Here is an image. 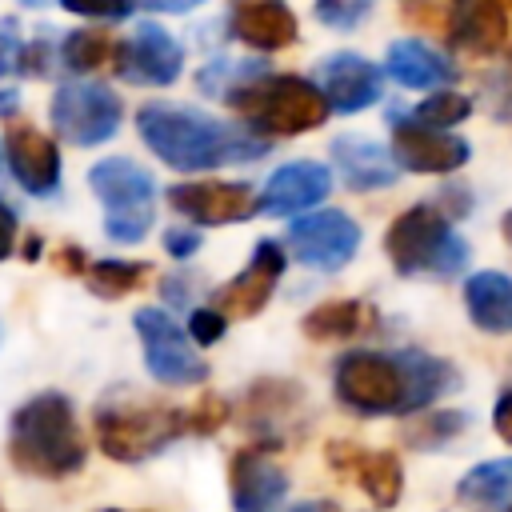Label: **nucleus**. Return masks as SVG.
<instances>
[{"label":"nucleus","instance_id":"1","mask_svg":"<svg viewBox=\"0 0 512 512\" xmlns=\"http://www.w3.org/2000/svg\"><path fill=\"white\" fill-rule=\"evenodd\" d=\"M456 368L428 352H344L332 372L336 400L360 416H408L456 388Z\"/></svg>","mask_w":512,"mask_h":512},{"label":"nucleus","instance_id":"2","mask_svg":"<svg viewBox=\"0 0 512 512\" xmlns=\"http://www.w3.org/2000/svg\"><path fill=\"white\" fill-rule=\"evenodd\" d=\"M140 140L176 172H204L264 156V140L188 104H144L136 112Z\"/></svg>","mask_w":512,"mask_h":512},{"label":"nucleus","instance_id":"3","mask_svg":"<svg viewBox=\"0 0 512 512\" xmlns=\"http://www.w3.org/2000/svg\"><path fill=\"white\" fill-rule=\"evenodd\" d=\"M88 444L76 424V408L64 392H40L24 400L8 420V460L36 480H64L84 468Z\"/></svg>","mask_w":512,"mask_h":512},{"label":"nucleus","instance_id":"4","mask_svg":"<svg viewBox=\"0 0 512 512\" xmlns=\"http://www.w3.org/2000/svg\"><path fill=\"white\" fill-rule=\"evenodd\" d=\"M224 100L240 112V120L252 132H268V136H300L320 128L328 116L324 92L304 76L256 72L244 84H236Z\"/></svg>","mask_w":512,"mask_h":512},{"label":"nucleus","instance_id":"5","mask_svg":"<svg viewBox=\"0 0 512 512\" xmlns=\"http://www.w3.org/2000/svg\"><path fill=\"white\" fill-rule=\"evenodd\" d=\"M188 436V408L160 400H104L96 408V444L120 464H140L164 452L172 440Z\"/></svg>","mask_w":512,"mask_h":512},{"label":"nucleus","instance_id":"6","mask_svg":"<svg viewBox=\"0 0 512 512\" xmlns=\"http://www.w3.org/2000/svg\"><path fill=\"white\" fill-rule=\"evenodd\" d=\"M384 252L400 276H456L468 264V244L432 204L400 212L384 236Z\"/></svg>","mask_w":512,"mask_h":512},{"label":"nucleus","instance_id":"7","mask_svg":"<svg viewBox=\"0 0 512 512\" xmlns=\"http://www.w3.org/2000/svg\"><path fill=\"white\" fill-rule=\"evenodd\" d=\"M88 184L104 204V232L116 244H140L156 216V184L128 156H108L88 168Z\"/></svg>","mask_w":512,"mask_h":512},{"label":"nucleus","instance_id":"8","mask_svg":"<svg viewBox=\"0 0 512 512\" xmlns=\"http://www.w3.org/2000/svg\"><path fill=\"white\" fill-rule=\"evenodd\" d=\"M52 128L76 144V148H92V144H104L116 136L120 128V116H124V104L112 88L104 84H88V80H72V84H60L56 96H52Z\"/></svg>","mask_w":512,"mask_h":512},{"label":"nucleus","instance_id":"9","mask_svg":"<svg viewBox=\"0 0 512 512\" xmlns=\"http://www.w3.org/2000/svg\"><path fill=\"white\" fill-rule=\"evenodd\" d=\"M140 348H144V364L160 384L184 388V384H204L208 380V364L192 352V340L176 328V320L160 308H140L132 316Z\"/></svg>","mask_w":512,"mask_h":512},{"label":"nucleus","instance_id":"10","mask_svg":"<svg viewBox=\"0 0 512 512\" xmlns=\"http://www.w3.org/2000/svg\"><path fill=\"white\" fill-rule=\"evenodd\" d=\"M356 248H360V224L336 208H324L288 224V252L308 268L336 272L356 256Z\"/></svg>","mask_w":512,"mask_h":512},{"label":"nucleus","instance_id":"11","mask_svg":"<svg viewBox=\"0 0 512 512\" xmlns=\"http://www.w3.org/2000/svg\"><path fill=\"white\" fill-rule=\"evenodd\" d=\"M116 76L144 88H164L184 68V48L160 24H140L124 44H116Z\"/></svg>","mask_w":512,"mask_h":512},{"label":"nucleus","instance_id":"12","mask_svg":"<svg viewBox=\"0 0 512 512\" xmlns=\"http://www.w3.org/2000/svg\"><path fill=\"white\" fill-rule=\"evenodd\" d=\"M328 464L352 480L376 508H396L400 492H404V468L396 460V452L388 448H364L352 440H332L328 444Z\"/></svg>","mask_w":512,"mask_h":512},{"label":"nucleus","instance_id":"13","mask_svg":"<svg viewBox=\"0 0 512 512\" xmlns=\"http://www.w3.org/2000/svg\"><path fill=\"white\" fill-rule=\"evenodd\" d=\"M168 204L192 220V224H236V220H248L260 200H256V188L252 184H240V180H192V184H172L168 188Z\"/></svg>","mask_w":512,"mask_h":512},{"label":"nucleus","instance_id":"14","mask_svg":"<svg viewBox=\"0 0 512 512\" xmlns=\"http://www.w3.org/2000/svg\"><path fill=\"white\" fill-rule=\"evenodd\" d=\"M228 492L236 512H280L288 500V472L268 448H236L228 460Z\"/></svg>","mask_w":512,"mask_h":512},{"label":"nucleus","instance_id":"15","mask_svg":"<svg viewBox=\"0 0 512 512\" xmlns=\"http://www.w3.org/2000/svg\"><path fill=\"white\" fill-rule=\"evenodd\" d=\"M468 156H472L468 140H460L444 128H424L404 116L392 120V160L408 172H428V176L456 172Z\"/></svg>","mask_w":512,"mask_h":512},{"label":"nucleus","instance_id":"16","mask_svg":"<svg viewBox=\"0 0 512 512\" xmlns=\"http://www.w3.org/2000/svg\"><path fill=\"white\" fill-rule=\"evenodd\" d=\"M284 264H288L284 248L272 244V240H260V244L252 248V260L244 264V272H236V276L216 292L212 308L224 312L228 320L256 316V312L272 300V288H276V280L284 276Z\"/></svg>","mask_w":512,"mask_h":512},{"label":"nucleus","instance_id":"17","mask_svg":"<svg viewBox=\"0 0 512 512\" xmlns=\"http://www.w3.org/2000/svg\"><path fill=\"white\" fill-rule=\"evenodd\" d=\"M380 68L360 52H332L316 64V88L336 112H364L380 100Z\"/></svg>","mask_w":512,"mask_h":512},{"label":"nucleus","instance_id":"18","mask_svg":"<svg viewBox=\"0 0 512 512\" xmlns=\"http://www.w3.org/2000/svg\"><path fill=\"white\" fill-rule=\"evenodd\" d=\"M8 168L32 196H52L60 188V148L32 124H12L4 136Z\"/></svg>","mask_w":512,"mask_h":512},{"label":"nucleus","instance_id":"19","mask_svg":"<svg viewBox=\"0 0 512 512\" xmlns=\"http://www.w3.org/2000/svg\"><path fill=\"white\" fill-rule=\"evenodd\" d=\"M448 40L468 56H492L508 40V12L500 0H448Z\"/></svg>","mask_w":512,"mask_h":512},{"label":"nucleus","instance_id":"20","mask_svg":"<svg viewBox=\"0 0 512 512\" xmlns=\"http://www.w3.org/2000/svg\"><path fill=\"white\" fill-rule=\"evenodd\" d=\"M332 188V172L316 160H292L284 168H276L260 192V208L288 216V212H304L312 204H320Z\"/></svg>","mask_w":512,"mask_h":512},{"label":"nucleus","instance_id":"21","mask_svg":"<svg viewBox=\"0 0 512 512\" xmlns=\"http://www.w3.org/2000/svg\"><path fill=\"white\" fill-rule=\"evenodd\" d=\"M232 36L260 52L296 44V12L284 0H240L232 8Z\"/></svg>","mask_w":512,"mask_h":512},{"label":"nucleus","instance_id":"22","mask_svg":"<svg viewBox=\"0 0 512 512\" xmlns=\"http://www.w3.org/2000/svg\"><path fill=\"white\" fill-rule=\"evenodd\" d=\"M332 160H336L344 184L356 188V192H376V188H384L400 176V164L392 160V152H384L380 144H372L364 136L332 140Z\"/></svg>","mask_w":512,"mask_h":512},{"label":"nucleus","instance_id":"23","mask_svg":"<svg viewBox=\"0 0 512 512\" xmlns=\"http://www.w3.org/2000/svg\"><path fill=\"white\" fill-rule=\"evenodd\" d=\"M464 304H468V316L480 332H492V336L512 332V276H504V272L468 276Z\"/></svg>","mask_w":512,"mask_h":512},{"label":"nucleus","instance_id":"24","mask_svg":"<svg viewBox=\"0 0 512 512\" xmlns=\"http://www.w3.org/2000/svg\"><path fill=\"white\" fill-rule=\"evenodd\" d=\"M388 76L404 88H440L456 80V68L424 40H396L388 48Z\"/></svg>","mask_w":512,"mask_h":512},{"label":"nucleus","instance_id":"25","mask_svg":"<svg viewBox=\"0 0 512 512\" xmlns=\"http://www.w3.org/2000/svg\"><path fill=\"white\" fill-rule=\"evenodd\" d=\"M456 504L468 512H512V456L464 472L456 484Z\"/></svg>","mask_w":512,"mask_h":512},{"label":"nucleus","instance_id":"26","mask_svg":"<svg viewBox=\"0 0 512 512\" xmlns=\"http://www.w3.org/2000/svg\"><path fill=\"white\" fill-rule=\"evenodd\" d=\"M376 324L372 304L364 300H328L304 316V336L308 340H352Z\"/></svg>","mask_w":512,"mask_h":512},{"label":"nucleus","instance_id":"27","mask_svg":"<svg viewBox=\"0 0 512 512\" xmlns=\"http://www.w3.org/2000/svg\"><path fill=\"white\" fill-rule=\"evenodd\" d=\"M296 408H300V388L292 380H260L248 392V416L252 428L260 432H284Z\"/></svg>","mask_w":512,"mask_h":512},{"label":"nucleus","instance_id":"28","mask_svg":"<svg viewBox=\"0 0 512 512\" xmlns=\"http://www.w3.org/2000/svg\"><path fill=\"white\" fill-rule=\"evenodd\" d=\"M464 428H468V416L464 412H428V416H416L404 428V444L416 448V452H436V448L452 444Z\"/></svg>","mask_w":512,"mask_h":512},{"label":"nucleus","instance_id":"29","mask_svg":"<svg viewBox=\"0 0 512 512\" xmlns=\"http://www.w3.org/2000/svg\"><path fill=\"white\" fill-rule=\"evenodd\" d=\"M60 56H64V64L72 72H96L116 56V44H112L108 32L80 28V32H68V40L60 44Z\"/></svg>","mask_w":512,"mask_h":512},{"label":"nucleus","instance_id":"30","mask_svg":"<svg viewBox=\"0 0 512 512\" xmlns=\"http://www.w3.org/2000/svg\"><path fill=\"white\" fill-rule=\"evenodd\" d=\"M148 276V264H132V260H96L88 268V288L104 300H120L128 292H136Z\"/></svg>","mask_w":512,"mask_h":512},{"label":"nucleus","instance_id":"31","mask_svg":"<svg viewBox=\"0 0 512 512\" xmlns=\"http://www.w3.org/2000/svg\"><path fill=\"white\" fill-rule=\"evenodd\" d=\"M468 112H472V100L444 88V92L428 96L424 104H416L408 120H416V124H424V128H452V124H460Z\"/></svg>","mask_w":512,"mask_h":512},{"label":"nucleus","instance_id":"32","mask_svg":"<svg viewBox=\"0 0 512 512\" xmlns=\"http://www.w3.org/2000/svg\"><path fill=\"white\" fill-rule=\"evenodd\" d=\"M20 36H16V24L12 20H0V112H8L16 104V88H12V76L20 72Z\"/></svg>","mask_w":512,"mask_h":512},{"label":"nucleus","instance_id":"33","mask_svg":"<svg viewBox=\"0 0 512 512\" xmlns=\"http://www.w3.org/2000/svg\"><path fill=\"white\" fill-rule=\"evenodd\" d=\"M368 0H316V20L320 24H328V28H352V24H360L364 16H368Z\"/></svg>","mask_w":512,"mask_h":512},{"label":"nucleus","instance_id":"34","mask_svg":"<svg viewBox=\"0 0 512 512\" xmlns=\"http://www.w3.org/2000/svg\"><path fill=\"white\" fill-rule=\"evenodd\" d=\"M60 8L92 20H124L136 8V0H60Z\"/></svg>","mask_w":512,"mask_h":512},{"label":"nucleus","instance_id":"35","mask_svg":"<svg viewBox=\"0 0 512 512\" xmlns=\"http://www.w3.org/2000/svg\"><path fill=\"white\" fill-rule=\"evenodd\" d=\"M484 100H488V108H492V116H500V120H512V60L500 68V72H492L488 80H484Z\"/></svg>","mask_w":512,"mask_h":512},{"label":"nucleus","instance_id":"36","mask_svg":"<svg viewBox=\"0 0 512 512\" xmlns=\"http://www.w3.org/2000/svg\"><path fill=\"white\" fill-rule=\"evenodd\" d=\"M224 420H228V404L220 396H204L196 408H188V432H196V436L216 432Z\"/></svg>","mask_w":512,"mask_h":512},{"label":"nucleus","instance_id":"37","mask_svg":"<svg viewBox=\"0 0 512 512\" xmlns=\"http://www.w3.org/2000/svg\"><path fill=\"white\" fill-rule=\"evenodd\" d=\"M224 328H228V316L216 312V308H196L188 316V332H192L196 344H216L224 336Z\"/></svg>","mask_w":512,"mask_h":512},{"label":"nucleus","instance_id":"38","mask_svg":"<svg viewBox=\"0 0 512 512\" xmlns=\"http://www.w3.org/2000/svg\"><path fill=\"white\" fill-rule=\"evenodd\" d=\"M164 248H168V256L188 260L200 248V232H192V228H168L164 232Z\"/></svg>","mask_w":512,"mask_h":512},{"label":"nucleus","instance_id":"39","mask_svg":"<svg viewBox=\"0 0 512 512\" xmlns=\"http://www.w3.org/2000/svg\"><path fill=\"white\" fill-rule=\"evenodd\" d=\"M492 424H496L500 440H508V444H512V388H508V392H500V400H496V408H492Z\"/></svg>","mask_w":512,"mask_h":512},{"label":"nucleus","instance_id":"40","mask_svg":"<svg viewBox=\"0 0 512 512\" xmlns=\"http://www.w3.org/2000/svg\"><path fill=\"white\" fill-rule=\"evenodd\" d=\"M12 248H16V216H12V208L0 200V260H8Z\"/></svg>","mask_w":512,"mask_h":512},{"label":"nucleus","instance_id":"41","mask_svg":"<svg viewBox=\"0 0 512 512\" xmlns=\"http://www.w3.org/2000/svg\"><path fill=\"white\" fill-rule=\"evenodd\" d=\"M56 264H60L64 272H72V276H76V272H84V252H80L76 244H64V248H60V256H56Z\"/></svg>","mask_w":512,"mask_h":512},{"label":"nucleus","instance_id":"42","mask_svg":"<svg viewBox=\"0 0 512 512\" xmlns=\"http://www.w3.org/2000/svg\"><path fill=\"white\" fill-rule=\"evenodd\" d=\"M148 8H156V12H192V8H200L204 0H144Z\"/></svg>","mask_w":512,"mask_h":512},{"label":"nucleus","instance_id":"43","mask_svg":"<svg viewBox=\"0 0 512 512\" xmlns=\"http://www.w3.org/2000/svg\"><path fill=\"white\" fill-rule=\"evenodd\" d=\"M288 512H336L332 504H320V500H312V504H296V508H288Z\"/></svg>","mask_w":512,"mask_h":512},{"label":"nucleus","instance_id":"44","mask_svg":"<svg viewBox=\"0 0 512 512\" xmlns=\"http://www.w3.org/2000/svg\"><path fill=\"white\" fill-rule=\"evenodd\" d=\"M36 256H40V240L28 236V244H24V260H36Z\"/></svg>","mask_w":512,"mask_h":512},{"label":"nucleus","instance_id":"45","mask_svg":"<svg viewBox=\"0 0 512 512\" xmlns=\"http://www.w3.org/2000/svg\"><path fill=\"white\" fill-rule=\"evenodd\" d=\"M504 240H508V244H512V212H508V216H504Z\"/></svg>","mask_w":512,"mask_h":512},{"label":"nucleus","instance_id":"46","mask_svg":"<svg viewBox=\"0 0 512 512\" xmlns=\"http://www.w3.org/2000/svg\"><path fill=\"white\" fill-rule=\"evenodd\" d=\"M100 512H124V508H100Z\"/></svg>","mask_w":512,"mask_h":512},{"label":"nucleus","instance_id":"47","mask_svg":"<svg viewBox=\"0 0 512 512\" xmlns=\"http://www.w3.org/2000/svg\"><path fill=\"white\" fill-rule=\"evenodd\" d=\"M500 4H504V8H512V0H500Z\"/></svg>","mask_w":512,"mask_h":512}]
</instances>
